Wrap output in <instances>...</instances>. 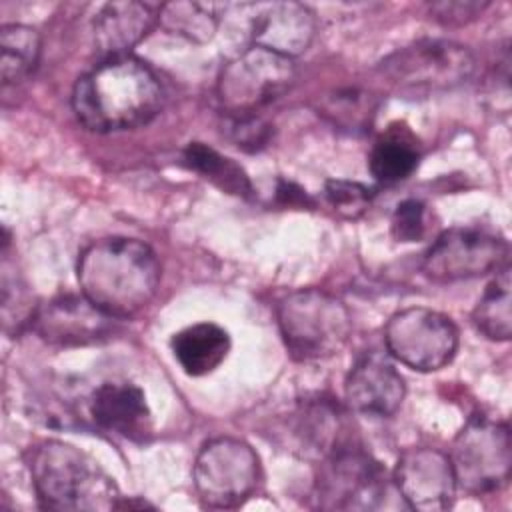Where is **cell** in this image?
I'll return each instance as SVG.
<instances>
[{"instance_id": "cell-14", "label": "cell", "mask_w": 512, "mask_h": 512, "mask_svg": "<svg viewBox=\"0 0 512 512\" xmlns=\"http://www.w3.org/2000/svg\"><path fill=\"white\" fill-rule=\"evenodd\" d=\"M344 394L354 412L388 418L400 408L406 396V384L386 354L370 350L350 368Z\"/></svg>"}, {"instance_id": "cell-9", "label": "cell", "mask_w": 512, "mask_h": 512, "mask_svg": "<svg viewBox=\"0 0 512 512\" xmlns=\"http://www.w3.org/2000/svg\"><path fill=\"white\" fill-rule=\"evenodd\" d=\"M388 490L382 466L354 440L320 460L314 498L324 510H376Z\"/></svg>"}, {"instance_id": "cell-25", "label": "cell", "mask_w": 512, "mask_h": 512, "mask_svg": "<svg viewBox=\"0 0 512 512\" xmlns=\"http://www.w3.org/2000/svg\"><path fill=\"white\" fill-rule=\"evenodd\" d=\"M2 254V324L8 334H18L26 324L32 326L38 306L22 276L12 268L8 254Z\"/></svg>"}, {"instance_id": "cell-31", "label": "cell", "mask_w": 512, "mask_h": 512, "mask_svg": "<svg viewBox=\"0 0 512 512\" xmlns=\"http://www.w3.org/2000/svg\"><path fill=\"white\" fill-rule=\"evenodd\" d=\"M278 198L284 202V204H290V206H306V204H312V200L308 198L306 190L298 188L296 184L292 182H286V180H280L278 184Z\"/></svg>"}, {"instance_id": "cell-12", "label": "cell", "mask_w": 512, "mask_h": 512, "mask_svg": "<svg viewBox=\"0 0 512 512\" xmlns=\"http://www.w3.org/2000/svg\"><path fill=\"white\" fill-rule=\"evenodd\" d=\"M392 484L406 508L420 512L450 508L458 488L448 454L428 446H412L400 454Z\"/></svg>"}, {"instance_id": "cell-3", "label": "cell", "mask_w": 512, "mask_h": 512, "mask_svg": "<svg viewBox=\"0 0 512 512\" xmlns=\"http://www.w3.org/2000/svg\"><path fill=\"white\" fill-rule=\"evenodd\" d=\"M28 470L40 504L58 512L116 510L120 492L110 474L80 448L42 440L28 452Z\"/></svg>"}, {"instance_id": "cell-4", "label": "cell", "mask_w": 512, "mask_h": 512, "mask_svg": "<svg viewBox=\"0 0 512 512\" xmlns=\"http://www.w3.org/2000/svg\"><path fill=\"white\" fill-rule=\"evenodd\" d=\"M276 316L286 350L300 362L338 354L352 330V320L342 300L318 288L286 294L278 304Z\"/></svg>"}, {"instance_id": "cell-29", "label": "cell", "mask_w": 512, "mask_h": 512, "mask_svg": "<svg viewBox=\"0 0 512 512\" xmlns=\"http://www.w3.org/2000/svg\"><path fill=\"white\" fill-rule=\"evenodd\" d=\"M392 236L398 242H418L426 234V206L416 198L402 200L392 214Z\"/></svg>"}, {"instance_id": "cell-24", "label": "cell", "mask_w": 512, "mask_h": 512, "mask_svg": "<svg viewBox=\"0 0 512 512\" xmlns=\"http://www.w3.org/2000/svg\"><path fill=\"white\" fill-rule=\"evenodd\" d=\"M158 24L196 44H204L212 40L218 28L216 14L198 2H168L158 8Z\"/></svg>"}, {"instance_id": "cell-1", "label": "cell", "mask_w": 512, "mask_h": 512, "mask_svg": "<svg viewBox=\"0 0 512 512\" xmlns=\"http://www.w3.org/2000/svg\"><path fill=\"white\" fill-rule=\"evenodd\" d=\"M164 92L152 68L136 56L108 58L84 74L72 92L78 122L110 134L148 124L162 108Z\"/></svg>"}, {"instance_id": "cell-17", "label": "cell", "mask_w": 512, "mask_h": 512, "mask_svg": "<svg viewBox=\"0 0 512 512\" xmlns=\"http://www.w3.org/2000/svg\"><path fill=\"white\" fill-rule=\"evenodd\" d=\"M296 450L314 460H324L338 448L354 442L348 434L342 408L332 398H308L300 402L292 420Z\"/></svg>"}, {"instance_id": "cell-26", "label": "cell", "mask_w": 512, "mask_h": 512, "mask_svg": "<svg viewBox=\"0 0 512 512\" xmlns=\"http://www.w3.org/2000/svg\"><path fill=\"white\" fill-rule=\"evenodd\" d=\"M372 96L358 92V90H346L338 92L332 98H328L324 112L334 120V124H340L344 128L362 130L372 120Z\"/></svg>"}, {"instance_id": "cell-7", "label": "cell", "mask_w": 512, "mask_h": 512, "mask_svg": "<svg viewBox=\"0 0 512 512\" xmlns=\"http://www.w3.org/2000/svg\"><path fill=\"white\" fill-rule=\"evenodd\" d=\"M192 478L204 506L218 510L238 508L258 486L260 460L248 442L216 436L198 450Z\"/></svg>"}, {"instance_id": "cell-6", "label": "cell", "mask_w": 512, "mask_h": 512, "mask_svg": "<svg viewBox=\"0 0 512 512\" xmlns=\"http://www.w3.org/2000/svg\"><path fill=\"white\" fill-rule=\"evenodd\" d=\"M448 458L458 488L476 496L498 492L508 484L512 468L508 424L474 414L456 434Z\"/></svg>"}, {"instance_id": "cell-13", "label": "cell", "mask_w": 512, "mask_h": 512, "mask_svg": "<svg viewBox=\"0 0 512 512\" xmlns=\"http://www.w3.org/2000/svg\"><path fill=\"white\" fill-rule=\"evenodd\" d=\"M32 328L52 346H86L108 340L118 328V318L84 294H60L36 308Z\"/></svg>"}, {"instance_id": "cell-21", "label": "cell", "mask_w": 512, "mask_h": 512, "mask_svg": "<svg viewBox=\"0 0 512 512\" xmlns=\"http://www.w3.org/2000/svg\"><path fill=\"white\" fill-rule=\"evenodd\" d=\"M472 322L488 340L506 342L512 336V280L506 264L496 272L472 310Z\"/></svg>"}, {"instance_id": "cell-10", "label": "cell", "mask_w": 512, "mask_h": 512, "mask_svg": "<svg viewBox=\"0 0 512 512\" xmlns=\"http://www.w3.org/2000/svg\"><path fill=\"white\" fill-rule=\"evenodd\" d=\"M388 354L418 372H436L452 362L458 350V328L436 310L414 306L390 316L384 328Z\"/></svg>"}, {"instance_id": "cell-30", "label": "cell", "mask_w": 512, "mask_h": 512, "mask_svg": "<svg viewBox=\"0 0 512 512\" xmlns=\"http://www.w3.org/2000/svg\"><path fill=\"white\" fill-rule=\"evenodd\" d=\"M430 14L448 26H462L478 18L486 8L488 2H478V0H444V2H432Z\"/></svg>"}, {"instance_id": "cell-2", "label": "cell", "mask_w": 512, "mask_h": 512, "mask_svg": "<svg viewBox=\"0 0 512 512\" xmlns=\"http://www.w3.org/2000/svg\"><path fill=\"white\" fill-rule=\"evenodd\" d=\"M82 294L106 314L124 320L146 308L160 284L154 250L126 236H110L86 246L76 268Z\"/></svg>"}, {"instance_id": "cell-5", "label": "cell", "mask_w": 512, "mask_h": 512, "mask_svg": "<svg viewBox=\"0 0 512 512\" xmlns=\"http://www.w3.org/2000/svg\"><path fill=\"white\" fill-rule=\"evenodd\" d=\"M476 68L474 54L452 40H418L378 64L384 82L402 94H430L464 84Z\"/></svg>"}, {"instance_id": "cell-15", "label": "cell", "mask_w": 512, "mask_h": 512, "mask_svg": "<svg viewBox=\"0 0 512 512\" xmlns=\"http://www.w3.org/2000/svg\"><path fill=\"white\" fill-rule=\"evenodd\" d=\"M94 422L112 434L132 442H144L152 434V414L142 388L132 382H104L90 400Z\"/></svg>"}, {"instance_id": "cell-20", "label": "cell", "mask_w": 512, "mask_h": 512, "mask_svg": "<svg viewBox=\"0 0 512 512\" xmlns=\"http://www.w3.org/2000/svg\"><path fill=\"white\" fill-rule=\"evenodd\" d=\"M420 154L416 140L406 128L390 130L374 144L368 156V168L380 184H396L406 180L418 166Z\"/></svg>"}, {"instance_id": "cell-8", "label": "cell", "mask_w": 512, "mask_h": 512, "mask_svg": "<svg viewBox=\"0 0 512 512\" xmlns=\"http://www.w3.org/2000/svg\"><path fill=\"white\" fill-rule=\"evenodd\" d=\"M296 68L292 58L250 46L220 72L216 94L226 114H256L292 88Z\"/></svg>"}, {"instance_id": "cell-16", "label": "cell", "mask_w": 512, "mask_h": 512, "mask_svg": "<svg viewBox=\"0 0 512 512\" xmlns=\"http://www.w3.org/2000/svg\"><path fill=\"white\" fill-rule=\"evenodd\" d=\"M316 32V20L300 2H272L258 6L252 20L254 46L296 58L308 50Z\"/></svg>"}, {"instance_id": "cell-22", "label": "cell", "mask_w": 512, "mask_h": 512, "mask_svg": "<svg viewBox=\"0 0 512 512\" xmlns=\"http://www.w3.org/2000/svg\"><path fill=\"white\" fill-rule=\"evenodd\" d=\"M182 162L226 194L242 198L252 196V182L244 168L232 158L214 150L212 146H206L202 142H190L182 152Z\"/></svg>"}, {"instance_id": "cell-19", "label": "cell", "mask_w": 512, "mask_h": 512, "mask_svg": "<svg viewBox=\"0 0 512 512\" xmlns=\"http://www.w3.org/2000/svg\"><path fill=\"white\" fill-rule=\"evenodd\" d=\"M172 352L188 376H206L226 360L230 336L214 322H196L174 334Z\"/></svg>"}, {"instance_id": "cell-28", "label": "cell", "mask_w": 512, "mask_h": 512, "mask_svg": "<svg viewBox=\"0 0 512 512\" xmlns=\"http://www.w3.org/2000/svg\"><path fill=\"white\" fill-rule=\"evenodd\" d=\"M224 132L238 148L254 152L268 144L272 126L256 114H226Z\"/></svg>"}, {"instance_id": "cell-18", "label": "cell", "mask_w": 512, "mask_h": 512, "mask_svg": "<svg viewBox=\"0 0 512 512\" xmlns=\"http://www.w3.org/2000/svg\"><path fill=\"white\" fill-rule=\"evenodd\" d=\"M156 22L158 10H152L144 2H108L98 10L92 24L94 44L110 58L128 56V52L150 34Z\"/></svg>"}, {"instance_id": "cell-11", "label": "cell", "mask_w": 512, "mask_h": 512, "mask_svg": "<svg viewBox=\"0 0 512 512\" xmlns=\"http://www.w3.org/2000/svg\"><path fill=\"white\" fill-rule=\"evenodd\" d=\"M508 242L484 228H448L426 250L424 274L434 282H458L498 272L508 264Z\"/></svg>"}, {"instance_id": "cell-23", "label": "cell", "mask_w": 512, "mask_h": 512, "mask_svg": "<svg viewBox=\"0 0 512 512\" xmlns=\"http://www.w3.org/2000/svg\"><path fill=\"white\" fill-rule=\"evenodd\" d=\"M40 34L26 24H4L0 30V78L2 84L26 80L40 60Z\"/></svg>"}, {"instance_id": "cell-27", "label": "cell", "mask_w": 512, "mask_h": 512, "mask_svg": "<svg viewBox=\"0 0 512 512\" xmlns=\"http://www.w3.org/2000/svg\"><path fill=\"white\" fill-rule=\"evenodd\" d=\"M324 196L332 210L342 218H358L372 202V188L352 180H328Z\"/></svg>"}]
</instances>
